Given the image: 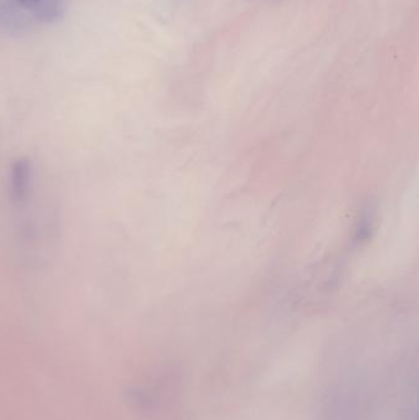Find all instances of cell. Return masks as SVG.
Masks as SVG:
<instances>
[{
  "label": "cell",
  "instance_id": "1",
  "mask_svg": "<svg viewBox=\"0 0 419 420\" xmlns=\"http://www.w3.org/2000/svg\"><path fill=\"white\" fill-rule=\"evenodd\" d=\"M34 189V167L28 158L12 160L8 172V194L15 208H23L29 203Z\"/></svg>",
  "mask_w": 419,
  "mask_h": 420
},
{
  "label": "cell",
  "instance_id": "2",
  "mask_svg": "<svg viewBox=\"0 0 419 420\" xmlns=\"http://www.w3.org/2000/svg\"><path fill=\"white\" fill-rule=\"evenodd\" d=\"M15 3L40 23H46L62 17L67 6V0H15Z\"/></svg>",
  "mask_w": 419,
  "mask_h": 420
}]
</instances>
